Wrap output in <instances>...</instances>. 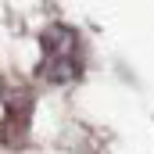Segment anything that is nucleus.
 I'll return each instance as SVG.
<instances>
[{"label":"nucleus","mask_w":154,"mask_h":154,"mask_svg":"<svg viewBox=\"0 0 154 154\" xmlns=\"http://www.w3.org/2000/svg\"><path fill=\"white\" fill-rule=\"evenodd\" d=\"M82 43L68 25H50L43 32V65L39 72L54 82H68L82 72Z\"/></svg>","instance_id":"nucleus-1"}]
</instances>
